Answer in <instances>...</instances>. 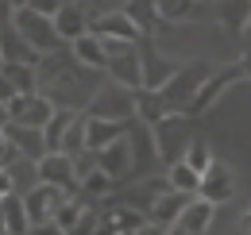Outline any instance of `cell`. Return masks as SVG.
<instances>
[{"label":"cell","mask_w":251,"mask_h":235,"mask_svg":"<svg viewBox=\"0 0 251 235\" xmlns=\"http://www.w3.org/2000/svg\"><path fill=\"white\" fill-rule=\"evenodd\" d=\"M189 123L193 116L186 112H166V116H158L151 123V143H155V158H162L166 166L170 162H178L189 147Z\"/></svg>","instance_id":"6da1fadb"},{"label":"cell","mask_w":251,"mask_h":235,"mask_svg":"<svg viewBox=\"0 0 251 235\" xmlns=\"http://www.w3.org/2000/svg\"><path fill=\"white\" fill-rule=\"evenodd\" d=\"M12 27L20 31L27 43H31L39 54H54L58 50V31H54V20L50 16H43V12H35L27 4H20V8H12Z\"/></svg>","instance_id":"7a4b0ae2"},{"label":"cell","mask_w":251,"mask_h":235,"mask_svg":"<svg viewBox=\"0 0 251 235\" xmlns=\"http://www.w3.org/2000/svg\"><path fill=\"white\" fill-rule=\"evenodd\" d=\"M240 77H244L240 62H236V66H224V70H209V77L197 85V93H193V96L186 100V108H182V112H186V116H193V119L205 116V112L217 104L220 96H224V89H232L236 81H240Z\"/></svg>","instance_id":"3957f363"},{"label":"cell","mask_w":251,"mask_h":235,"mask_svg":"<svg viewBox=\"0 0 251 235\" xmlns=\"http://www.w3.org/2000/svg\"><path fill=\"white\" fill-rule=\"evenodd\" d=\"M104 50H108L104 73H108L112 81H120L124 89H139V85H143V73H139V47H135V43L104 39Z\"/></svg>","instance_id":"277c9868"},{"label":"cell","mask_w":251,"mask_h":235,"mask_svg":"<svg viewBox=\"0 0 251 235\" xmlns=\"http://www.w3.org/2000/svg\"><path fill=\"white\" fill-rule=\"evenodd\" d=\"M205 77H209V66H205V62H189V66H182V70H174V77L158 89V96L166 100L170 112H182L186 100L197 93V85H201Z\"/></svg>","instance_id":"5b68a950"},{"label":"cell","mask_w":251,"mask_h":235,"mask_svg":"<svg viewBox=\"0 0 251 235\" xmlns=\"http://www.w3.org/2000/svg\"><path fill=\"white\" fill-rule=\"evenodd\" d=\"M35 177L47 185H58L66 193H77V170H74V154L66 150H43L35 158Z\"/></svg>","instance_id":"8992f818"},{"label":"cell","mask_w":251,"mask_h":235,"mask_svg":"<svg viewBox=\"0 0 251 235\" xmlns=\"http://www.w3.org/2000/svg\"><path fill=\"white\" fill-rule=\"evenodd\" d=\"M89 116H104V119H131L135 116V96L131 89H124L120 81L97 89V96L89 100Z\"/></svg>","instance_id":"52a82bcc"},{"label":"cell","mask_w":251,"mask_h":235,"mask_svg":"<svg viewBox=\"0 0 251 235\" xmlns=\"http://www.w3.org/2000/svg\"><path fill=\"white\" fill-rule=\"evenodd\" d=\"M70 193L66 189H58V185H47V181H39L31 193L24 197V208H27V220H31V232H39V228H47L50 232V212L58 208V201H66Z\"/></svg>","instance_id":"ba28073f"},{"label":"cell","mask_w":251,"mask_h":235,"mask_svg":"<svg viewBox=\"0 0 251 235\" xmlns=\"http://www.w3.org/2000/svg\"><path fill=\"white\" fill-rule=\"evenodd\" d=\"M197 197H205V201H213V205H224V201H232L236 197V177L232 170L224 166V162H209L205 170H201V181H197Z\"/></svg>","instance_id":"9c48e42d"},{"label":"cell","mask_w":251,"mask_h":235,"mask_svg":"<svg viewBox=\"0 0 251 235\" xmlns=\"http://www.w3.org/2000/svg\"><path fill=\"white\" fill-rule=\"evenodd\" d=\"M93 154H97L93 162L112 177V181H120V177H127L131 170H135V154H131V139H127V135L112 139V143H104V147L93 150Z\"/></svg>","instance_id":"30bf717a"},{"label":"cell","mask_w":251,"mask_h":235,"mask_svg":"<svg viewBox=\"0 0 251 235\" xmlns=\"http://www.w3.org/2000/svg\"><path fill=\"white\" fill-rule=\"evenodd\" d=\"M213 216H217V205L193 193L186 205H182V212H178V220H174V228H170V232L201 235V232H209V228H213Z\"/></svg>","instance_id":"8fae6325"},{"label":"cell","mask_w":251,"mask_h":235,"mask_svg":"<svg viewBox=\"0 0 251 235\" xmlns=\"http://www.w3.org/2000/svg\"><path fill=\"white\" fill-rule=\"evenodd\" d=\"M89 31L100 35V39H124V43H139V39H143V31L131 24V16H127L124 8H120V12H104V16H97Z\"/></svg>","instance_id":"7c38bea8"},{"label":"cell","mask_w":251,"mask_h":235,"mask_svg":"<svg viewBox=\"0 0 251 235\" xmlns=\"http://www.w3.org/2000/svg\"><path fill=\"white\" fill-rule=\"evenodd\" d=\"M193 193H182V189H166V193H158L151 212H147V220H151V228H162V232H170L174 228V220H178V212L186 205Z\"/></svg>","instance_id":"4fadbf2b"},{"label":"cell","mask_w":251,"mask_h":235,"mask_svg":"<svg viewBox=\"0 0 251 235\" xmlns=\"http://www.w3.org/2000/svg\"><path fill=\"white\" fill-rule=\"evenodd\" d=\"M174 62L170 58H162L155 47H147V50H139V73H143V85L139 89H162L170 77H174Z\"/></svg>","instance_id":"5bb4252c"},{"label":"cell","mask_w":251,"mask_h":235,"mask_svg":"<svg viewBox=\"0 0 251 235\" xmlns=\"http://www.w3.org/2000/svg\"><path fill=\"white\" fill-rule=\"evenodd\" d=\"M127 135V119H104V116H85V150H100L104 143Z\"/></svg>","instance_id":"9a60e30c"},{"label":"cell","mask_w":251,"mask_h":235,"mask_svg":"<svg viewBox=\"0 0 251 235\" xmlns=\"http://www.w3.org/2000/svg\"><path fill=\"white\" fill-rule=\"evenodd\" d=\"M70 47H74V62H77V66H85V70H104V66H108L104 39H100V35H93V31L77 35Z\"/></svg>","instance_id":"2e32d148"},{"label":"cell","mask_w":251,"mask_h":235,"mask_svg":"<svg viewBox=\"0 0 251 235\" xmlns=\"http://www.w3.org/2000/svg\"><path fill=\"white\" fill-rule=\"evenodd\" d=\"M97 228H100V232L135 235V232H147V228H151V220H147L139 208H127L124 205V208H112V212H108V220H104V224H97Z\"/></svg>","instance_id":"e0dca14e"},{"label":"cell","mask_w":251,"mask_h":235,"mask_svg":"<svg viewBox=\"0 0 251 235\" xmlns=\"http://www.w3.org/2000/svg\"><path fill=\"white\" fill-rule=\"evenodd\" d=\"M0 54H4V62H31V66H39V58H43V54H39L16 27L0 31Z\"/></svg>","instance_id":"ac0fdd59"},{"label":"cell","mask_w":251,"mask_h":235,"mask_svg":"<svg viewBox=\"0 0 251 235\" xmlns=\"http://www.w3.org/2000/svg\"><path fill=\"white\" fill-rule=\"evenodd\" d=\"M50 20H54V31H58V39H62V43H74L77 35H85V31H89L85 12H81V8H74V4H58V12H54Z\"/></svg>","instance_id":"d6986e66"},{"label":"cell","mask_w":251,"mask_h":235,"mask_svg":"<svg viewBox=\"0 0 251 235\" xmlns=\"http://www.w3.org/2000/svg\"><path fill=\"white\" fill-rule=\"evenodd\" d=\"M4 135L12 139V147H16V154H27V158H39L43 154V131L39 127H24V123H4Z\"/></svg>","instance_id":"ffe728a7"},{"label":"cell","mask_w":251,"mask_h":235,"mask_svg":"<svg viewBox=\"0 0 251 235\" xmlns=\"http://www.w3.org/2000/svg\"><path fill=\"white\" fill-rule=\"evenodd\" d=\"M131 96H135V119L139 123H155L158 116H166L170 108H166V100L158 96V89H131Z\"/></svg>","instance_id":"44dd1931"},{"label":"cell","mask_w":251,"mask_h":235,"mask_svg":"<svg viewBox=\"0 0 251 235\" xmlns=\"http://www.w3.org/2000/svg\"><path fill=\"white\" fill-rule=\"evenodd\" d=\"M0 212H4V232H12V235H24V232H31V220H27L24 197H16V193L0 197Z\"/></svg>","instance_id":"7402d4cb"},{"label":"cell","mask_w":251,"mask_h":235,"mask_svg":"<svg viewBox=\"0 0 251 235\" xmlns=\"http://www.w3.org/2000/svg\"><path fill=\"white\" fill-rule=\"evenodd\" d=\"M74 116H77L74 108H58V104H54L50 119L39 127V131H43V147H47V150H58V147H62V135H66V127H70V119H74Z\"/></svg>","instance_id":"603a6c76"},{"label":"cell","mask_w":251,"mask_h":235,"mask_svg":"<svg viewBox=\"0 0 251 235\" xmlns=\"http://www.w3.org/2000/svg\"><path fill=\"white\" fill-rule=\"evenodd\" d=\"M0 73L16 85V93H39V70L31 62H4Z\"/></svg>","instance_id":"cb8c5ba5"},{"label":"cell","mask_w":251,"mask_h":235,"mask_svg":"<svg viewBox=\"0 0 251 235\" xmlns=\"http://www.w3.org/2000/svg\"><path fill=\"white\" fill-rule=\"evenodd\" d=\"M217 16H220V24L228 31L244 35V24H248V16H251V0H220Z\"/></svg>","instance_id":"d4e9b609"},{"label":"cell","mask_w":251,"mask_h":235,"mask_svg":"<svg viewBox=\"0 0 251 235\" xmlns=\"http://www.w3.org/2000/svg\"><path fill=\"white\" fill-rule=\"evenodd\" d=\"M81 201H74V197H66V201H58V208L50 212V232H62V235H74V228H77V216H81Z\"/></svg>","instance_id":"484cf974"},{"label":"cell","mask_w":251,"mask_h":235,"mask_svg":"<svg viewBox=\"0 0 251 235\" xmlns=\"http://www.w3.org/2000/svg\"><path fill=\"white\" fill-rule=\"evenodd\" d=\"M124 12L131 16V24L143 31V35H151V31H155L158 24H162V20H158L155 0H127V4H124Z\"/></svg>","instance_id":"4316f807"},{"label":"cell","mask_w":251,"mask_h":235,"mask_svg":"<svg viewBox=\"0 0 251 235\" xmlns=\"http://www.w3.org/2000/svg\"><path fill=\"white\" fill-rule=\"evenodd\" d=\"M155 8L162 24H182V20L197 16V0H155Z\"/></svg>","instance_id":"83f0119b"},{"label":"cell","mask_w":251,"mask_h":235,"mask_svg":"<svg viewBox=\"0 0 251 235\" xmlns=\"http://www.w3.org/2000/svg\"><path fill=\"white\" fill-rule=\"evenodd\" d=\"M197 181H201V174H197L193 166H186L182 158L166 166V185H170V189H182V193H197Z\"/></svg>","instance_id":"f1b7e54d"},{"label":"cell","mask_w":251,"mask_h":235,"mask_svg":"<svg viewBox=\"0 0 251 235\" xmlns=\"http://www.w3.org/2000/svg\"><path fill=\"white\" fill-rule=\"evenodd\" d=\"M77 189H85L89 197H104V193H112V177L104 174L100 166H89L85 174L77 177Z\"/></svg>","instance_id":"f546056e"},{"label":"cell","mask_w":251,"mask_h":235,"mask_svg":"<svg viewBox=\"0 0 251 235\" xmlns=\"http://www.w3.org/2000/svg\"><path fill=\"white\" fill-rule=\"evenodd\" d=\"M66 154H85V116H74L70 119V127H66V135H62V147Z\"/></svg>","instance_id":"4dcf8cb0"},{"label":"cell","mask_w":251,"mask_h":235,"mask_svg":"<svg viewBox=\"0 0 251 235\" xmlns=\"http://www.w3.org/2000/svg\"><path fill=\"white\" fill-rule=\"evenodd\" d=\"M182 162H186V166H193V170L201 174V170L213 162V154H209V147H205L201 139H189V147H186V154H182Z\"/></svg>","instance_id":"1f68e13d"},{"label":"cell","mask_w":251,"mask_h":235,"mask_svg":"<svg viewBox=\"0 0 251 235\" xmlns=\"http://www.w3.org/2000/svg\"><path fill=\"white\" fill-rule=\"evenodd\" d=\"M77 232H97V212L93 208H81V216H77V228H74V235Z\"/></svg>","instance_id":"d6a6232c"},{"label":"cell","mask_w":251,"mask_h":235,"mask_svg":"<svg viewBox=\"0 0 251 235\" xmlns=\"http://www.w3.org/2000/svg\"><path fill=\"white\" fill-rule=\"evenodd\" d=\"M24 4H27V8H35V12H43V16H54L62 0H24Z\"/></svg>","instance_id":"836d02e7"},{"label":"cell","mask_w":251,"mask_h":235,"mask_svg":"<svg viewBox=\"0 0 251 235\" xmlns=\"http://www.w3.org/2000/svg\"><path fill=\"white\" fill-rule=\"evenodd\" d=\"M8 193H16V174L8 166H0V197H8Z\"/></svg>","instance_id":"e575fe53"},{"label":"cell","mask_w":251,"mask_h":235,"mask_svg":"<svg viewBox=\"0 0 251 235\" xmlns=\"http://www.w3.org/2000/svg\"><path fill=\"white\" fill-rule=\"evenodd\" d=\"M16 158V147H12V139L4 135V127H0V166H8Z\"/></svg>","instance_id":"d590c367"},{"label":"cell","mask_w":251,"mask_h":235,"mask_svg":"<svg viewBox=\"0 0 251 235\" xmlns=\"http://www.w3.org/2000/svg\"><path fill=\"white\" fill-rule=\"evenodd\" d=\"M12 96H16V85H12V81H8L4 73H0V104H8Z\"/></svg>","instance_id":"8d00e7d4"},{"label":"cell","mask_w":251,"mask_h":235,"mask_svg":"<svg viewBox=\"0 0 251 235\" xmlns=\"http://www.w3.org/2000/svg\"><path fill=\"white\" fill-rule=\"evenodd\" d=\"M240 70H244V81H251V50L240 58Z\"/></svg>","instance_id":"74e56055"},{"label":"cell","mask_w":251,"mask_h":235,"mask_svg":"<svg viewBox=\"0 0 251 235\" xmlns=\"http://www.w3.org/2000/svg\"><path fill=\"white\" fill-rule=\"evenodd\" d=\"M4 20H12V4H8V0H0V24H4Z\"/></svg>","instance_id":"f35d334b"},{"label":"cell","mask_w":251,"mask_h":235,"mask_svg":"<svg viewBox=\"0 0 251 235\" xmlns=\"http://www.w3.org/2000/svg\"><path fill=\"white\" fill-rule=\"evenodd\" d=\"M4 123H8V108L0 104V127H4Z\"/></svg>","instance_id":"ab89813d"},{"label":"cell","mask_w":251,"mask_h":235,"mask_svg":"<svg viewBox=\"0 0 251 235\" xmlns=\"http://www.w3.org/2000/svg\"><path fill=\"white\" fill-rule=\"evenodd\" d=\"M244 35H251V16H248V24H244Z\"/></svg>","instance_id":"60d3db41"},{"label":"cell","mask_w":251,"mask_h":235,"mask_svg":"<svg viewBox=\"0 0 251 235\" xmlns=\"http://www.w3.org/2000/svg\"><path fill=\"white\" fill-rule=\"evenodd\" d=\"M8 4H12V8H20V4H24V0H8Z\"/></svg>","instance_id":"b9f144b4"},{"label":"cell","mask_w":251,"mask_h":235,"mask_svg":"<svg viewBox=\"0 0 251 235\" xmlns=\"http://www.w3.org/2000/svg\"><path fill=\"white\" fill-rule=\"evenodd\" d=\"M244 224H248V228H251V212H248V216H244Z\"/></svg>","instance_id":"7bdbcfd3"},{"label":"cell","mask_w":251,"mask_h":235,"mask_svg":"<svg viewBox=\"0 0 251 235\" xmlns=\"http://www.w3.org/2000/svg\"><path fill=\"white\" fill-rule=\"evenodd\" d=\"M0 232H4V212H0Z\"/></svg>","instance_id":"ee69618b"},{"label":"cell","mask_w":251,"mask_h":235,"mask_svg":"<svg viewBox=\"0 0 251 235\" xmlns=\"http://www.w3.org/2000/svg\"><path fill=\"white\" fill-rule=\"evenodd\" d=\"M0 66H4V54H0Z\"/></svg>","instance_id":"f6af8a7d"}]
</instances>
